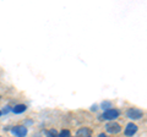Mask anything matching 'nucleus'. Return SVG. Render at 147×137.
Instances as JSON below:
<instances>
[{"label": "nucleus", "instance_id": "obj_1", "mask_svg": "<svg viewBox=\"0 0 147 137\" xmlns=\"http://www.w3.org/2000/svg\"><path fill=\"white\" fill-rule=\"evenodd\" d=\"M119 115H120V113H119V110H117V109H108V110H105L102 116H100V119L102 120H109V121H113L114 119H117Z\"/></svg>", "mask_w": 147, "mask_h": 137}, {"label": "nucleus", "instance_id": "obj_2", "mask_svg": "<svg viewBox=\"0 0 147 137\" xmlns=\"http://www.w3.org/2000/svg\"><path fill=\"white\" fill-rule=\"evenodd\" d=\"M105 131L109 132V134L115 135V134H119V132L121 131V126L115 121H109L105 124Z\"/></svg>", "mask_w": 147, "mask_h": 137}, {"label": "nucleus", "instance_id": "obj_3", "mask_svg": "<svg viewBox=\"0 0 147 137\" xmlns=\"http://www.w3.org/2000/svg\"><path fill=\"white\" fill-rule=\"evenodd\" d=\"M126 115L129 119H131V120H140V119H142V116H144V111L137 108H131L127 110Z\"/></svg>", "mask_w": 147, "mask_h": 137}, {"label": "nucleus", "instance_id": "obj_4", "mask_svg": "<svg viewBox=\"0 0 147 137\" xmlns=\"http://www.w3.org/2000/svg\"><path fill=\"white\" fill-rule=\"evenodd\" d=\"M137 130H139V127H137V125H135L134 122H129V124L126 125V127H125V130H124V135L125 136H134L136 132H137Z\"/></svg>", "mask_w": 147, "mask_h": 137}, {"label": "nucleus", "instance_id": "obj_5", "mask_svg": "<svg viewBox=\"0 0 147 137\" xmlns=\"http://www.w3.org/2000/svg\"><path fill=\"white\" fill-rule=\"evenodd\" d=\"M11 132H12V134L15 135L16 137H25V136L27 135V127H26V126L18 125V126L12 127Z\"/></svg>", "mask_w": 147, "mask_h": 137}, {"label": "nucleus", "instance_id": "obj_6", "mask_svg": "<svg viewBox=\"0 0 147 137\" xmlns=\"http://www.w3.org/2000/svg\"><path fill=\"white\" fill-rule=\"evenodd\" d=\"M91 135V130L88 127H81L76 132V137H88Z\"/></svg>", "mask_w": 147, "mask_h": 137}, {"label": "nucleus", "instance_id": "obj_7", "mask_svg": "<svg viewBox=\"0 0 147 137\" xmlns=\"http://www.w3.org/2000/svg\"><path fill=\"white\" fill-rule=\"evenodd\" d=\"M26 109H27V107L25 104H17V105H15L12 108V111L15 114H21V113H25Z\"/></svg>", "mask_w": 147, "mask_h": 137}, {"label": "nucleus", "instance_id": "obj_8", "mask_svg": "<svg viewBox=\"0 0 147 137\" xmlns=\"http://www.w3.org/2000/svg\"><path fill=\"white\" fill-rule=\"evenodd\" d=\"M43 134H45V136H47V137H58V135H57V131H55V130L44 131Z\"/></svg>", "mask_w": 147, "mask_h": 137}, {"label": "nucleus", "instance_id": "obj_9", "mask_svg": "<svg viewBox=\"0 0 147 137\" xmlns=\"http://www.w3.org/2000/svg\"><path fill=\"white\" fill-rule=\"evenodd\" d=\"M58 137H71V132L69 130H63Z\"/></svg>", "mask_w": 147, "mask_h": 137}, {"label": "nucleus", "instance_id": "obj_10", "mask_svg": "<svg viewBox=\"0 0 147 137\" xmlns=\"http://www.w3.org/2000/svg\"><path fill=\"white\" fill-rule=\"evenodd\" d=\"M32 137H44V135L42 134V132H38V134H34Z\"/></svg>", "mask_w": 147, "mask_h": 137}, {"label": "nucleus", "instance_id": "obj_11", "mask_svg": "<svg viewBox=\"0 0 147 137\" xmlns=\"http://www.w3.org/2000/svg\"><path fill=\"white\" fill-rule=\"evenodd\" d=\"M98 137H109V136H107L105 134H99V135H98Z\"/></svg>", "mask_w": 147, "mask_h": 137}, {"label": "nucleus", "instance_id": "obj_12", "mask_svg": "<svg viewBox=\"0 0 147 137\" xmlns=\"http://www.w3.org/2000/svg\"><path fill=\"white\" fill-rule=\"evenodd\" d=\"M0 116H1V111H0Z\"/></svg>", "mask_w": 147, "mask_h": 137}, {"label": "nucleus", "instance_id": "obj_13", "mask_svg": "<svg viewBox=\"0 0 147 137\" xmlns=\"http://www.w3.org/2000/svg\"><path fill=\"white\" fill-rule=\"evenodd\" d=\"M0 99H1V97H0Z\"/></svg>", "mask_w": 147, "mask_h": 137}, {"label": "nucleus", "instance_id": "obj_14", "mask_svg": "<svg viewBox=\"0 0 147 137\" xmlns=\"http://www.w3.org/2000/svg\"><path fill=\"white\" fill-rule=\"evenodd\" d=\"M88 137H91V136H88Z\"/></svg>", "mask_w": 147, "mask_h": 137}, {"label": "nucleus", "instance_id": "obj_15", "mask_svg": "<svg viewBox=\"0 0 147 137\" xmlns=\"http://www.w3.org/2000/svg\"><path fill=\"white\" fill-rule=\"evenodd\" d=\"M0 137H1V136H0Z\"/></svg>", "mask_w": 147, "mask_h": 137}]
</instances>
